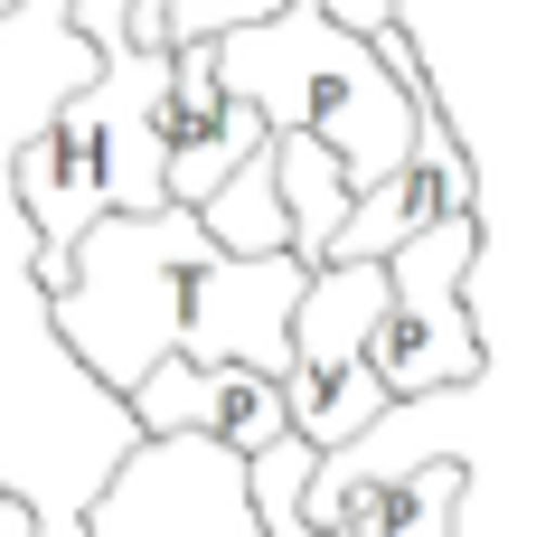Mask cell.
I'll list each match as a JSON object with an SVG mask.
<instances>
[{
	"label": "cell",
	"mask_w": 555,
	"mask_h": 537,
	"mask_svg": "<svg viewBox=\"0 0 555 537\" xmlns=\"http://www.w3.org/2000/svg\"><path fill=\"white\" fill-rule=\"evenodd\" d=\"M207 227V245L217 255H235V265H263V255H293V217H283V179H273V142L245 161V170L207 199V208H189Z\"/></svg>",
	"instance_id": "9c48e42d"
},
{
	"label": "cell",
	"mask_w": 555,
	"mask_h": 537,
	"mask_svg": "<svg viewBox=\"0 0 555 537\" xmlns=\"http://www.w3.org/2000/svg\"><path fill=\"white\" fill-rule=\"evenodd\" d=\"M122 415H132L142 444L189 434V444H217V452H235V462H255V452H273L293 434L283 387L255 378V368H227V358H217V368H207V358H160L142 387L122 396Z\"/></svg>",
	"instance_id": "5b68a950"
},
{
	"label": "cell",
	"mask_w": 555,
	"mask_h": 537,
	"mask_svg": "<svg viewBox=\"0 0 555 537\" xmlns=\"http://www.w3.org/2000/svg\"><path fill=\"white\" fill-rule=\"evenodd\" d=\"M217 94L255 104L263 132H301V142L339 151L358 199L405 170L442 104L424 57L405 48V29L367 48L330 20V0H283L263 29L217 38Z\"/></svg>",
	"instance_id": "7a4b0ae2"
},
{
	"label": "cell",
	"mask_w": 555,
	"mask_h": 537,
	"mask_svg": "<svg viewBox=\"0 0 555 537\" xmlns=\"http://www.w3.org/2000/svg\"><path fill=\"white\" fill-rule=\"evenodd\" d=\"M377 321H386V265H321L293 302V378H283V406H293V434L311 452H349L358 434H377L396 406H386L377 368Z\"/></svg>",
	"instance_id": "277c9868"
},
{
	"label": "cell",
	"mask_w": 555,
	"mask_h": 537,
	"mask_svg": "<svg viewBox=\"0 0 555 537\" xmlns=\"http://www.w3.org/2000/svg\"><path fill=\"white\" fill-rule=\"evenodd\" d=\"M452 509H462V462L424 452L414 472L377 481V490H358L349 537H452Z\"/></svg>",
	"instance_id": "30bf717a"
},
{
	"label": "cell",
	"mask_w": 555,
	"mask_h": 537,
	"mask_svg": "<svg viewBox=\"0 0 555 537\" xmlns=\"http://www.w3.org/2000/svg\"><path fill=\"white\" fill-rule=\"evenodd\" d=\"M311 273L293 255L235 265L207 245V227L189 208H151V217H104L57 273H38L48 330L66 340V358L94 387L132 396L160 358H227L255 378H293V302Z\"/></svg>",
	"instance_id": "6da1fadb"
},
{
	"label": "cell",
	"mask_w": 555,
	"mask_h": 537,
	"mask_svg": "<svg viewBox=\"0 0 555 537\" xmlns=\"http://www.w3.org/2000/svg\"><path fill=\"white\" fill-rule=\"evenodd\" d=\"M442 217H480V189H470L462 132H452V123H442V104H434V123H424L414 161L386 179V189H367V199L349 208L339 245H330V265H386L396 245H414L424 227H442Z\"/></svg>",
	"instance_id": "52a82bcc"
},
{
	"label": "cell",
	"mask_w": 555,
	"mask_h": 537,
	"mask_svg": "<svg viewBox=\"0 0 555 537\" xmlns=\"http://www.w3.org/2000/svg\"><path fill=\"white\" fill-rule=\"evenodd\" d=\"M273 179H283V217H293V265L321 273L330 245H339V227H349V208H358L339 151L301 142V132H273Z\"/></svg>",
	"instance_id": "ba28073f"
},
{
	"label": "cell",
	"mask_w": 555,
	"mask_h": 537,
	"mask_svg": "<svg viewBox=\"0 0 555 537\" xmlns=\"http://www.w3.org/2000/svg\"><path fill=\"white\" fill-rule=\"evenodd\" d=\"M0 537H38V509L20 500V490H10V481H0Z\"/></svg>",
	"instance_id": "8fae6325"
},
{
	"label": "cell",
	"mask_w": 555,
	"mask_h": 537,
	"mask_svg": "<svg viewBox=\"0 0 555 537\" xmlns=\"http://www.w3.org/2000/svg\"><path fill=\"white\" fill-rule=\"evenodd\" d=\"M255 528H263V537H349V528H311L301 509H293V519H255Z\"/></svg>",
	"instance_id": "7c38bea8"
},
{
	"label": "cell",
	"mask_w": 555,
	"mask_h": 537,
	"mask_svg": "<svg viewBox=\"0 0 555 537\" xmlns=\"http://www.w3.org/2000/svg\"><path fill=\"white\" fill-rule=\"evenodd\" d=\"M470 265H480V217H442L386 255V321H377V349H367L386 406H442L480 378Z\"/></svg>",
	"instance_id": "3957f363"
},
{
	"label": "cell",
	"mask_w": 555,
	"mask_h": 537,
	"mask_svg": "<svg viewBox=\"0 0 555 537\" xmlns=\"http://www.w3.org/2000/svg\"><path fill=\"white\" fill-rule=\"evenodd\" d=\"M160 142H170V208H207L273 132H263L255 104L217 94V48H170V114H160Z\"/></svg>",
	"instance_id": "8992f818"
}]
</instances>
